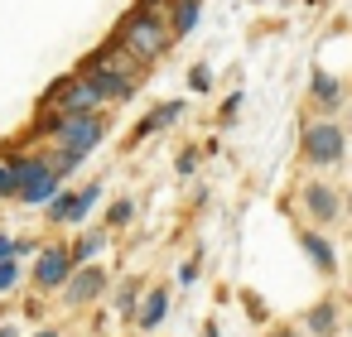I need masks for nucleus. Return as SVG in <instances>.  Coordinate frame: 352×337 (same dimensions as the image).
Wrapping results in <instances>:
<instances>
[{
  "instance_id": "f257e3e1",
  "label": "nucleus",
  "mask_w": 352,
  "mask_h": 337,
  "mask_svg": "<svg viewBox=\"0 0 352 337\" xmlns=\"http://www.w3.org/2000/svg\"><path fill=\"white\" fill-rule=\"evenodd\" d=\"M111 39H116L135 63H145V68H155V63L174 49L169 20H164V10L155 5V0H140V5H131V10L121 15V25H116Z\"/></svg>"
},
{
  "instance_id": "f03ea898",
  "label": "nucleus",
  "mask_w": 352,
  "mask_h": 337,
  "mask_svg": "<svg viewBox=\"0 0 352 337\" xmlns=\"http://www.w3.org/2000/svg\"><path fill=\"white\" fill-rule=\"evenodd\" d=\"M107 130H111L107 111H87V116H49L44 126L30 130V140H39L44 150H68V154L87 159L107 140Z\"/></svg>"
},
{
  "instance_id": "7ed1b4c3",
  "label": "nucleus",
  "mask_w": 352,
  "mask_h": 337,
  "mask_svg": "<svg viewBox=\"0 0 352 337\" xmlns=\"http://www.w3.org/2000/svg\"><path fill=\"white\" fill-rule=\"evenodd\" d=\"M347 150H352V140H347L342 121H333V116H304V126H299V159H304L309 174L342 169Z\"/></svg>"
},
{
  "instance_id": "20e7f679",
  "label": "nucleus",
  "mask_w": 352,
  "mask_h": 337,
  "mask_svg": "<svg viewBox=\"0 0 352 337\" xmlns=\"http://www.w3.org/2000/svg\"><path fill=\"white\" fill-rule=\"evenodd\" d=\"M289 212L299 217V226H314V231H328L342 222V188L323 174H304L294 188H289Z\"/></svg>"
},
{
  "instance_id": "39448f33",
  "label": "nucleus",
  "mask_w": 352,
  "mask_h": 337,
  "mask_svg": "<svg viewBox=\"0 0 352 337\" xmlns=\"http://www.w3.org/2000/svg\"><path fill=\"white\" fill-rule=\"evenodd\" d=\"M39 111L44 116H87V111H107V102H102V92L92 87V78H58L49 92H44V102H39Z\"/></svg>"
},
{
  "instance_id": "423d86ee",
  "label": "nucleus",
  "mask_w": 352,
  "mask_h": 337,
  "mask_svg": "<svg viewBox=\"0 0 352 337\" xmlns=\"http://www.w3.org/2000/svg\"><path fill=\"white\" fill-rule=\"evenodd\" d=\"M82 73H97V78H126V82H145V63H135L116 39H107L102 49H92L87 58H82Z\"/></svg>"
},
{
  "instance_id": "0eeeda50",
  "label": "nucleus",
  "mask_w": 352,
  "mask_h": 337,
  "mask_svg": "<svg viewBox=\"0 0 352 337\" xmlns=\"http://www.w3.org/2000/svg\"><path fill=\"white\" fill-rule=\"evenodd\" d=\"M68 275H73V251L68 246H49L34 260V289H44V294H58L68 284Z\"/></svg>"
},
{
  "instance_id": "6e6552de",
  "label": "nucleus",
  "mask_w": 352,
  "mask_h": 337,
  "mask_svg": "<svg viewBox=\"0 0 352 337\" xmlns=\"http://www.w3.org/2000/svg\"><path fill=\"white\" fill-rule=\"evenodd\" d=\"M97 198H102V188H97V183H87V188H78V193H58V198L49 202V222L73 226V222H82V217L97 207Z\"/></svg>"
},
{
  "instance_id": "1a4fd4ad",
  "label": "nucleus",
  "mask_w": 352,
  "mask_h": 337,
  "mask_svg": "<svg viewBox=\"0 0 352 337\" xmlns=\"http://www.w3.org/2000/svg\"><path fill=\"white\" fill-rule=\"evenodd\" d=\"M102 289H107V270H97V265H87V270H73L68 275V284L58 289L73 308H82V303H92V299H102Z\"/></svg>"
},
{
  "instance_id": "9d476101",
  "label": "nucleus",
  "mask_w": 352,
  "mask_h": 337,
  "mask_svg": "<svg viewBox=\"0 0 352 337\" xmlns=\"http://www.w3.org/2000/svg\"><path fill=\"white\" fill-rule=\"evenodd\" d=\"M309 106H318V116H338L347 106V87L333 78V73H314L309 82Z\"/></svg>"
},
{
  "instance_id": "9b49d317",
  "label": "nucleus",
  "mask_w": 352,
  "mask_h": 337,
  "mask_svg": "<svg viewBox=\"0 0 352 337\" xmlns=\"http://www.w3.org/2000/svg\"><path fill=\"white\" fill-rule=\"evenodd\" d=\"M299 246H304V255L318 265V275H338V255H333V246H328V236H323V231L299 226Z\"/></svg>"
},
{
  "instance_id": "f8f14e48",
  "label": "nucleus",
  "mask_w": 352,
  "mask_h": 337,
  "mask_svg": "<svg viewBox=\"0 0 352 337\" xmlns=\"http://www.w3.org/2000/svg\"><path fill=\"white\" fill-rule=\"evenodd\" d=\"M198 10H203V0H169V5H164L169 34H174V39H188L193 25H198Z\"/></svg>"
},
{
  "instance_id": "ddd939ff",
  "label": "nucleus",
  "mask_w": 352,
  "mask_h": 337,
  "mask_svg": "<svg viewBox=\"0 0 352 337\" xmlns=\"http://www.w3.org/2000/svg\"><path fill=\"white\" fill-rule=\"evenodd\" d=\"M304 327H309L314 337H338V327H342V318H338V303H333V299L314 303V308L304 313Z\"/></svg>"
},
{
  "instance_id": "4468645a",
  "label": "nucleus",
  "mask_w": 352,
  "mask_h": 337,
  "mask_svg": "<svg viewBox=\"0 0 352 337\" xmlns=\"http://www.w3.org/2000/svg\"><path fill=\"white\" fill-rule=\"evenodd\" d=\"M164 313H169V294H164V289H150L145 308L135 313V323H140V327L150 332V327H160V323H164Z\"/></svg>"
},
{
  "instance_id": "2eb2a0df",
  "label": "nucleus",
  "mask_w": 352,
  "mask_h": 337,
  "mask_svg": "<svg viewBox=\"0 0 352 337\" xmlns=\"http://www.w3.org/2000/svg\"><path fill=\"white\" fill-rule=\"evenodd\" d=\"M179 111H184L179 102H169V106H155V111L145 116V126H140L135 135H150V130H160V126H174V116H179Z\"/></svg>"
},
{
  "instance_id": "dca6fc26",
  "label": "nucleus",
  "mask_w": 352,
  "mask_h": 337,
  "mask_svg": "<svg viewBox=\"0 0 352 337\" xmlns=\"http://www.w3.org/2000/svg\"><path fill=\"white\" fill-rule=\"evenodd\" d=\"M188 87H193V92H208V87H212V68H208V63H193V68H188Z\"/></svg>"
},
{
  "instance_id": "f3484780",
  "label": "nucleus",
  "mask_w": 352,
  "mask_h": 337,
  "mask_svg": "<svg viewBox=\"0 0 352 337\" xmlns=\"http://www.w3.org/2000/svg\"><path fill=\"white\" fill-rule=\"evenodd\" d=\"M15 279H20V265H15V255H10V260H0V289H10Z\"/></svg>"
},
{
  "instance_id": "a211bd4d",
  "label": "nucleus",
  "mask_w": 352,
  "mask_h": 337,
  "mask_svg": "<svg viewBox=\"0 0 352 337\" xmlns=\"http://www.w3.org/2000/svg\"><path fill=\"white\" fill-rule=\"evenodd\" d=\"M342 217L352 222V188H342Z\"/></svg>"
},
{
  "instance_id": "6ab92c4d",
  "label": "nucleus",
  "mask_w": 352,
  "mask_h": 337,
  "mask_svg": "<svg viewBox=\"0 0 352 337\" xmlns=\"http://www.w3.org/2000/svg\"><path fill=\"white\" fill-rule=\"evenodd\" d=\"M342 130H347V140H352V102L342 106Z\"/></svg>"
},
{
  "instance_id": "aec40b11",
  "label": "nucleus",
  "mask_w": 352,
  "mask_h": 337,
  "mask_svg": "<svg viewBox=\"0 0 352 337\" xmlns=\"http://www.w3.org/2000/svg\"><path fill=\"white\" fill-rule=\"evenodd\" d=\"M0 260H10V241L6 236H0Z\"/></svg>"
},
{
  "instance_id": "412c9836",
  "label": "nucleus",
  "mask_w": 352,
  "mask_h": 337,
  "mask_svg": "<svg viewBox=\"0 0 352 337\" xmlns=\"http://www.w3.org/2000/svg\"><path fill=\"white\" fill-rule=\"evenodd\" d=\"M270 337H294V332H289V327H275V332H270Z\"/></svg>"
},
{
  "instance_id": "4be33fe9",
  "label": "nucleus",
  "mask_w": 352,
  "mask_h": 337,
  "mask_svg": "<svg viewBox=\"0 0 352 337\" xmlns=\"http://www.w3.org/2000/svg\"><path fill=\"white\" fill-rule=\"evenodd\" d=\"M0 337H20V332H15V327H0Z\"/></svg>"
},
{
  "instance_id": "5701e85b",
  "label": "nucleus",
  "mask_w": 352,
  "mask_h": 337,
  "mask_svg": "<svg viewBox=\"0 0 352 337\" xmlns=\"http://www.w3.org/2000/svg\"><path fill=\"white\" fill-rule=\"evenodd\" d=\"M347 275H352V255H347Z\"/></svg>"
},
{
  "instance_id": "b1692460",
  "label": "nucleus",
  "mask_w": 352,
  "mask_h": 337,
  "mask_svg": "<svg viewBox=\"0 0 352 337\" xmlns=\"http://www.w3.org/2000/svg\"><path fill=\"white\" fill-rule=\"evenodd\" d=\"M347 169H352V150H347Z\"/></svg>"
},
{
  "instance_id": "393cba45",
  "label": "nucleus",
  "mask_w": 352,
  "mask_h": 337,
  "mask_svg": "<svg viewBox=\"0 0 352 337\" xmlns=\"http://www.w3.org/2000/svg\"><path fill=\"white\" fill-rule=\"evenodd\" d=\"M39 337H54V332H39Z\"/></svg>"
}]
</instances>
